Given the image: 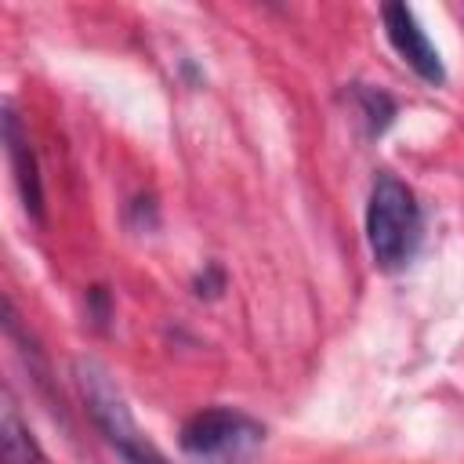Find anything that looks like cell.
<instances>
[{"label":"cell","instance_id":"6da1fadb","mask_svg":"<svg viewBox=\"0 0 464 464\" xmlns=\"http://www.w3.org/2000/svg\"><path fill=\"white\" fill-rule=\"evenodd\" d=\"M72 377H76L80 399H83L94 428L123 457V464H170L160 453V446L152 439H145V431L138 428V420H134L123 392L116 388L112 373L98 359H76L72 362Z\"/></svg>","mask_w":464,"mask_h":464},{"label":"cell","instance_id":"7a4b0ae2","mask_svg":"<svg viewBox=\"0 0 464 464\" xmlns=\"http://www.w3.org/2000/svg\"><path fill=\"white\" fill-rule=\"evenodd\" d=\"M366 243L381 268H402L420 243V207L406 181L377 174L366 199Z\"/></svg>","mask_w":464,"mask_h":464},{"label":"cell","instance_id":"3957f363","mask_svg":"<svg viewBox=\"0 0 464 464\" xmlns=\"http://www.w3.org/2000/svg\"><path fill=\"white\" fill-rule=\"evenodd\" d=\"M181 453L192 464H254L265 428L232 406H207L181 424Z\"/></svg>","mask_w":464,"mask_h":464},{"label":"cell","instance_id":"277c9868","mask_svg":"<svg viewBox=\"0 0 464 464\" xmlns=\"http://www.w3.org/2000/svg\"><path fill=\"white\" fill-rule=\"evenodd\" d=\"M381 18H384V33H388V44L395 47V54L424 83H435L439 87L446 80V65H442L439 47L431 44V36L424 33V25L417 22V14L406 4H384L381 7Z\"/></svg>","mask_w":464,"mask_h":464},{"label":"cell","instance_id":"5b68a950","mask_svg":"<svg viewBox=\"0 0 464 464\" xmlns=\"http://www.w3.org/2000/svg\"><path fill=\"white\" fill-rule=\"evenodd\" d=\"M4 145H7V160H11V170H14V185H18V196L25 203V210L33 218H44V185H40V170H36V156L29 149V138L14 116V109L7 105L4 109Z\"/></svg>","mask_w":464,"mask_h":464},{"label":"cell","instance_id":"8992f818","mask_svg":"<svg viewBox=\"0 0 464 464\" xmlns=\"http://www.w3.org/2000/svg\"><path fill=\"white\" fill-rule=\"evenodd\" d=\"M0 460L4 464H51L11 402L4 406V417H0Z\"/></svg>","mask_w":464,"mask_h":464},{"label":"cell","instance_id":"52a82bcc","mask_svg":"<svg viewBox=\"0 0 464 464\" xmlns=\"http://www.w3.org/2000/svg\"><path fill=\"white\" fill-rule=\"evenodd\" d=\"M355 98H359V112L370 123V134H381L392 123V116H395V102L384 91H373V87H359Z\"/></svg>","mask_w":464,"mask_h":464}]
</instances>
